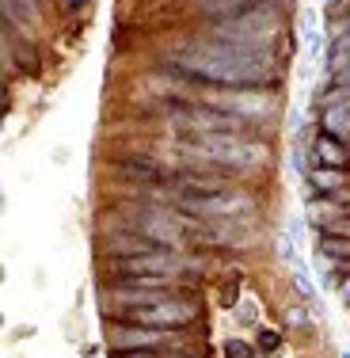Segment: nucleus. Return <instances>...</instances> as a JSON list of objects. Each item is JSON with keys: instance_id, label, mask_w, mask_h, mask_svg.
<instances>
[{"instance_id": "nucleus-1", "label": "nucleus", "mask_w": 350, "mask_h": 358, "mask_svg": "<svg viewBox=\"0 0 350 358\" xmlns=\"http://www.w3.org/2000/svg\"><path fill=\"white\" fill-rule=\"evenodd\" d=\"M168 69L202 84H225V88H267L278 80V65L263 50H244L213 38H194L191 46L168 54Z\"/></svg>"}, {"instance_id": "nucleus-2", "label": "nucleus", "mask_w": 350, "mask_h": 358, "mask_svg": "<svg viewBox=\"0 0 350 358\" xmlns=\"http://www.w3.org/2000/svg\"><path fill=\"white\" fill-rule=\"evenodd\" d=\"M282 27H286V15H282L278 0H270V4H259V8H251V12L233 15V20L210 23V27H206V38L270 54V46L282 38Z\"/></svg>"}, {"instance_id": "nucleus-3", "label": "nucleus", "mask_w": 350, "mask_h": 358, "mask_svg": "<svg viewBox=\"0 0 350 358\" xmlns=\"http://www.w3.org/2000/svg\"><path fill=\"white\" fill-rule=\"evenodd\" d=\"M179 149L206 160V164H225V168H259L267 160V149L259 141L244 138V134H191Z\"/></svg>"}, {"instance_id": "nucleus-4", "label": "nucleus", "mask_w": 350, "mask_h": 358, "mask_svg": "<svg viewBox=\"0 0 350 358\" xmlns=\"http://www.w3.org/2000/svg\"><path fill=\"white\" fill-rule=\"evenodd\" d=\"M210 259L191 252H175V248H152L141 255H126V259H110V278L122 275H160V278H183V275H198Z\"/></svg>"}, {"instance_id": "nucleus-5", "label": "nucleus", "mask_w": 350, "mask_h": 358, "mask_svg": "<svg viewBox=\"0 0 350 358\" xmlns=\"http://www.w3.org/2000/svg\"><path fill=\"white\" fill-rule=\"evenodd\" d=\"M172 202L183 214L202 217V221H228L240 217L247 210H255L251 194L244 191H221V194H172Z\"/></svg>"}, {"instance_id": "nucleus-6", "label": "nucleus", "mask_w": 350, "mask_h": 358, "mask_svg": "<svg viewBox=\"0 0 350 358\" xmlns=\"http://www.w3.org/2000/svg\"><path fill=\"white\" fill-rule=\"evenodd\" d=\"M107 339L115 351H168V347H183V339L172 328H145V324H133V320L110 324Z\"/></svg>"}, {"instance_id": "nucleus-7", "label": "nucleus", "mask_w": 350, "mask_h": 358, "mask_svg": "<svg viewBox=\"0 0 350 358\" xmlns=\"http://www.w3.org/2000/svg\"><path fill=\"white\" fill-rule=\"evenodd\" d=\"M202 103L221 107V110H233L240 118H267L275 110V96H267L263 88H228V92H206Z\"/></svg>"}, {"instance_id": "nucleus-8", "label": "nucleus", "mask_w": 350, "mask_h": 358, "mask_svg": "<svg viewBox=\"0 0 350 358\" xmlns=\"http://www.w3.org/2000/svg\"><path fill=\"white\" fill-rule=\"evenodd\" d=\"M194 317H198V305L194 301H183V297H164L156 305H145V309H133L126 313V320L133 324H145V328H187Z\"/></svg>"}, {"instance_id": "nucleus-9", "label": "nucleus", "mask_w": 350, "mask_h": 358, "mask_svg": "<svg viewBox=\"0 0 350 358\" xmlns=\"http://www.w3.org/2000/svg\"><path fill=\"white\" fill-rule=\"evenodd\" d=\"M323 130L339 141H350V88L328 96V103H323Z\"/></svg>"}, {"instance_id": "nucleus-10", "label": "nucleus", "mask_w": 350, "mask_h": 358, "mask_svg": "<svg viewBox=\"0 0 350 358\" xmlns=\"http://www.w3.org/2000/svg\"><path fill=\"white\" fill-rule=\"evenodd\" d=\"M175 191L172 194H221V191H233L225 176H213V172H183L172 179Z\"/></svg>"}, {"instance_id": "nucleus-11", "label": "nucleus", "mask_w": 350, "mask_h": 358, "mask_svg": "<svg viewBox=\"0 0 350 358\" xmlns=\"http://www.w3.org/2000/svg\"><path fill=\"white\" fill-rule=\"evenodd\" d=\"M259 4H270V0H198V12L206 15L210 23H217V20H233V15H240V12H251V8H259Z\"/></svg>"}, {"instance_id": "nucleus-12", "label": "nucleus", "mask_w": 350, "mask_h": 358, "mask_svg": "<svg viewBox=\"0 0 350 358\" xmlns=\"http://www.w3.org/2000/svg\"><path fill=\"white\" fill-rule=\"evenodd\" d=\"M152 248H160V244H152L149 236H141V233H115L107 241V255L110 259H126V255H141V252H152Z\"/></svg>"}, {"instance_id": "nucleus-13", "label": "nucleus", "mask_w": 350, "mask_h": 358, "mask_svg": "<svg viewBox=\"0 0 350 358\" xmlns=\"http://www.w3.org/2000/svg\"><path fill=\"white\" fill-rule=\"evenodd\" d=\"M0 8L12 27H38V0H0Z\"/></svg>"}, {"instance_id": "nucleus-14", "label": "nucleus", "mask_w": 350, "mask_h": 358, "mask_svg": "<svg viewBox=\"0 0 350 358\" xmlns=\"http://www.w3.org/2000/svg\"><path fill=\"white\" fill-rule=\"evenodd\" d=\"M312 149H316V160H320L323 168H343L347 164V145L339 141V138H331L328 130L312 141Z\"/></svg>"}, {"instance_id": "nucleus-15", "label": "nucleus", "mask_w": 350, "mask_h": 358, "mask_svg": "<svg viewBox=\"0 0 350 358\" xmlns=\"http://www.w3.org/2000/svg\"><path fill=\"white\" fill-rule=\"evenodd\" d=\"M309 179H312V191L339 194V191H343V183H347V172H343V168H312Z\"/></svg>"}, {"instance_id": "nucleus-16", "label": "nucleus", "mask_w": 350, "mask_h": 358, "mask_svg": "<svg viewBox=\"0 0 350 358\" xmlns=\"http://www.w3.org/2000/svg\"><path fill=\"white\" fill-rule=\"evenodd\" d=\"M118 172L122 176H133V179H141V183H152V179H164V172H160L152 160H141V157H133V160H126V164H118Z\"/></svg>"}, {"instance_id": "nucleus-17", "label": "nucleus", "mask_w": 350, "mask_h": 358, "mask_svg": "<svg viewBox=\"0 0 350 358\" xmlns=\"http://www.w3.org/2000/svg\"><path fill=\"white\" fill-rule=\"evenodd\" d=\"M320 252L328 255V259H350V236L343 241V236H328V233H320Z\"/></svg>"}, {"instance_id": "nucleus-18", "label": "nucleus", "mask_w": 350, "mask_h": 358, "mask_svg": "<svg viewBox=\"0 0 350 358\" xmlns=\"http://www.w3.org/2000/svg\"><path fill=\"white\" fill-rule=\"evenodd\" d=\"M320 233H328V236H350V217H347V214L323 217V221H320Z\"/></svg>"}, {"instance_id": "nucleus-19", "label": "nucleus", "mask_w": 350, "mask_h": 358, "mask_svg": "<svg viewBox=\"0 0 350 358\" xmlns=\"http://www.w3.org/2000/svg\"><path fill=\"white\" fill-rule=\"evenodd\" d=\"M293 286H297V294H301L305 301H316V286L309 282V275H305V271H293Z\"/></svg>"}, {"instance_id": "nucleus-20", "label": "nucleus", "mask_w": 350, "mask_h": 358, "mask_svg": "<svg viewBox=\"0 0 350 358\" xmlns=\"http://www.w3.org/2000/svg\"><path fill=\"white\" fill-rule=\"evenodd\" d=\"M225 358H255V351L240 339H225Z\"/></svg>"}, {"instance_id": "nucleus-21", "label": "nucleus", "mask_w": 350, "mask_h": 358, "mask_svg": "<svg viewBox=\"0 0 350 358\" xmlns=\"http://www.w3.org/2000/svg\"><path fill=\"white\" fill-rule=\"evenodd\" d=\"M115 358H164L160 351H115Z\"/></svg>"}, {"instance_id": "nucleus-22", "label": "nucleus", "mask_w": 350, "mask_h": 358, "mask_svg": "<svg viewBox=\"0 0 350 358\" xmlns=\"http://www.w3.org/2000/svg\"><path fill=\"white\" fill-rule=\"evenodd\" d=\"M259 347H263V351H275V347H278V336H275V331H263V336H259Z\"/></svg>"}, {"instance_id": "nucleus-23", "label": "nucleus", "mask_w": 350, "mask_h": 358, "mask_svg": "<svg viewBox=\"0 0 350 358\" xmlns=\"http://www.w3.org/2000/svg\"><path fill=\"white\" fill-rule=\"evenodd\" d=\"M240 320H244V324L259 320V309H255V305H244V309H240Z\"/></svg>"}, {"instance_id": "nucleus-24", "label": "nucleus", "mask_w": 350, "mask_h": 358, "mask_svg": "<svg viewBox=\"0 0 350 358\" xmlns=\"http://www.w3.org/2000/svg\"><path fill=\"white\" fill-rule=\"evenodd\" d=\"M339 297H343V301L350 305V278H343V282H339Z\"/></svg>"}, {"instance_id": "nucleus-25", "label": "nucleus", "mask_w": 350, "mask_h": 358, "mask_svg": "<svg viewBox=\"0 0 350 358\" xmlns=\"http://www.w3.org/2000/svg\"><path fill=\"white\" fill-rule=\"evenodd\" d=\"M65 8H73V12H76V8H84V0H65Z\"/></svg>"}, {"instance_id": "nucleus-26", "label": "nucleus", "mask_w": 350, "mask_h": 358, "mask_svg": "<svg viewBox=\"0 0 350 358\" xmlns=\"http://www.w3.org/2000/svg\"><path fill=\"white\" fill-rule=\"evenodd\" d=\"M164 358H191V355H183V351H179V355H164Z\"/></svg>"}, {"instance_id": "nucleus-27", "label": "nucleus", "mask_w": 350, "mask_h": 358, "mask_svg": "<svg viewBox=\"0 0 350 358\" xmlns=\"http://www.w3.org/2000/svg\"><path fill=\"white\" fill-rule=\"evenodd\" d=\"M343 358H350V351H347V355H343Z\"/></svg>"}]
</instances>
